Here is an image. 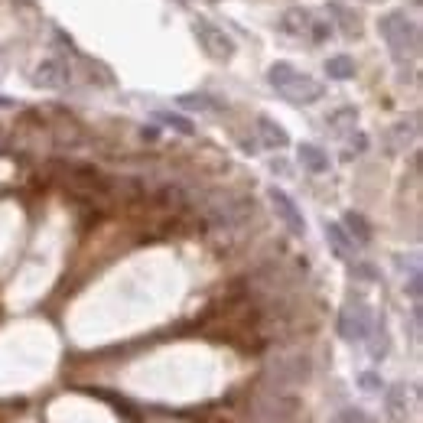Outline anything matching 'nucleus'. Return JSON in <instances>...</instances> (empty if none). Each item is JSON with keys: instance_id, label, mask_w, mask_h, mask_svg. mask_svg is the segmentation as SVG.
<instances>
[{"instance_id": "f257e3e1", "label": "nucleus", "mask_w": 423, "mask_h": 423, "mask_svg": "<svg viewBox=\"0 0 423 423\" xmlns=\"http://www.w3.org/2000/svg\"><path fill=\"white\" fill-rule=\"evenodd\" d=\"M378 29H381V36H385L387 49H391V56L397 62H407V59L417 56V49H420V29H417L414 20H407V13H387V17H381Z\"/></svg>"}, {"instance_id": "c756f323", "label": "nucleus", "mask_w": 423, "mask_h": 423, "mask_svg": "<svg viewBox=\"0 0 423 423\" xmlns=\"http://www.w3.org/2000/svg\"><path fill=\"white\" fill-rule=\"evenodd\" d=\"M368 3H378V0H368Z\"/></svg>"}, {"instance_id": "1a4fd4ad", "label": "nucleus", "mask_w": 423, "mask_h": 423, "mask_svg": "<svg viewBox=\"0 0 423 423\" xmlns=\"http://www.w3.org/2000/svg\"><path fill=\"white\" fill-rule=\"evenodd\" d=\"M310 27H313V13L303 7H293L280 17V33H290V36H303V33H310Z\"/></svg>"}, {"instance_id": "a211bd4d", "label": "nucleus", "mask_w": 423, "mask_h": 423, "mask_svg": "<svg viewBox=\"0 0 423 423\" xmlns=\"http://www.w3.org/2000/svg\"><path fill=\"white\" fill-rule=\"evenodd\" d=\"M52 137H56L59 143H69V147H76V143L82 141V127H78L72 117H62V121L52 127Z\"/></svg>"}, {"instance_id": "412c9836", "label": "nucleus", "mask_w": 423, "mask_h": 423, "mask_svg": "<svg viewBox=\"0 0 423 423\" xmlns=\"http://www.w3.org/2000/svg\"><path fill=\"white\" fill-rule=\"evenodd\" d=\"M157 121L166 124V127H173V131H179V134H192V131H196L189 117H182V114H173V111H157Z\"/></svg>"}, {"instance_id": "7ed1b4c3", "label": "nucleus", "mask_w": 423, "mask_h": 423, "mask_svg": "<svg viewBox=\"0 0 423 423\" xmlns=\"http://www.w3.org/2000/svg\"><path fill=\"white\" fill-rule=\"evenodd\" d=\"M251 212H254V202L238 199V196H228V192H215V196L206 202L208 222L218 225V228H238Z\"/></svg>"}, {"instance_id": "c85d7f7f", "label": "nucleus", "mask_w": 423, "mask_h": 423, "mask_svg": "<svg viewBox=\"0 0 423 423\" xmlns=\"http://www.w3.org/2000/svg\"><path fill=\"white\" fill-rule=\"evenodd\" d=\"M20 3H27V7H33V0H20Z\"/></svg>"}, {"instance_id": "4468645a", "label": "nucleus", "mask_w": 423, "mask_h": 423, "mask_svg": "<svg viewBox=\"0 0 423 423\" xmlns=\"http://www.w3.org/2000/svg\"><path fill=\"white\" fill-rule=\"evenodd\" d=\"M368 348H371V358H385L387 348H391V338H387V326H385V316L375 320L371 332H368Z\"/></svg>"}, {"instance_id": "f8f14e48", "label": "nucleus", "mask_w": 423, "mask_h": 423, "mask_svg": "<svg viewBox=\"0 0 423 423\" xmlns=\"http://www.w3.org/2000/svg\"><path fill=\"white\" fill-rule=\"evenodd\" d=\"M329 10H332V20L338 23V29H342L345 36H352V39L361 36V20H358L355 13H352V10L345 7V3H336V0H332Z\"/></svg>"}, {"instance_id": "2eb2a0df", "label": "nucleus", "mask_w": 423, "mask_h": 423, "mask_svg": "<svg viewBox=\"0 0 423 423\" xmlns=\"http://www.w3.org/2000/svg\"><path fill=\"white\" fill-rule=\"evenodd\" d=\"M342 222H345L342 228L352 235V241H355V245H368V241H371V228H368V222L358 215V212H345V218H342Z\"/></svg>"}, {"instance_id": "0eeeda50", "label": "nucleus", "mask_w": 423, "mask_h": 423, "mask_svg": "<svg viewBox=\"0 0 423 423\" xmlns=\"http://www.w3.org/2000/svg\"><path fill=\"white\" fill-rule=\"evenodd\" d=\"M33 85L36 88H66L72 85V69L62 62V59H43L36 69H33Z\"/></svg>"}, {"instance_id": "5701e85b", "label": "nucleus", "mask_w": 423, "mask_h": 423, "mask_svg": "<svg viewBox=\"0 0 423 423\" xmlns=\"http://www.w3.org/2000/svg\"><path fill=\"white\" fill-rule=\"evenodd\" d=\"M332 423H368V414L358 410V407H342V410L332 417Z\"/></svg>"}, {"instance_id": "ddd939ff", "label": "nucleus", "mask_w": 423, "mask_h": 423, "mask_svg": "<svg viewBox=\"0 0 423 423\" xmlns=\"http://www.w3.org/2000/svg\"><path fill=\"white\" fill-rule=\"evenodd\" d=\"M300 163H303V169H310V173H326V169H329V157H326L316 143H300Z\"/></svg>"}, {"instance_id": "a878e982", "label": "nucleus", "mask_w": 423, "mask_h": 423, "mask_svg": "<svg viewBox=\"0 0 423 423\" xmlns=\"http://www.w3.org/2000/svg\"><path fill=\"white\" fill-rule=\"evenodd\" d=\"M352 273H355V277H361V280H378V271L371 267V264H355V267H352Z\"/></svg>"}, {"instance_id": "6e6552de", "label": "nucleus", "mask_w": 423, "mask_h": 423, "mask_svg": "<svg viewBox=\"0 0 423 423\" xmlns=\"http://www.w3.org/2000/svg\"><path fill=\"white\" fill-rule=\"evenodd\" d=\"M322 92H326V88H322L316 78L300 76V72H296V78L283 88V98L293 101V104H313V101H320V98H322Z\"/></svg>"}, {"instance_id": "cd10ccee", "label": "nucleus", "mask_w": 423, "mask_h": 423, "mask_svg": "<svg viewBox=\"0 0 423 423\" xmlns=\"http://www.w3.org/2000/svg\"><path fill=\"white\" fill-rule=\"evenodd\" d=\"M352 143H355V150H365V147H368V137H365V134H358V137H352Z\"/></svg>"}, {"instance_id": "dca6fc26", "label": "nucleus", "mask_w": 423, "mask_h": 423, "mask_svg": "<svg viewBox=\"0 0 423 423\" xmlns=\"http://www.w3.org/2000/svg\"><path fill=\"white\" fill-rule=\"evenodd\" d=\"M326 72H329V78H336V82H348V78H355V59L332 56L329 62H326Z\"/></svg>"}, {"instance_id": "aec40b11", "label": "nucleus", "mask_w": 423, "mask_h": 423, "mask_svg": "<svg viewBox=\"0 0 423 423\" xmlns=\"http://www.w3.org/2000/svg\"><path fill=\"white\" fill-rule=\"evenodd\" d=\"M293 78H296V69H293L290 62H277V66H271V72H267V82H271L277 92H283Z\"/></svg>"}, {"instance_id": "9d476101", "label": "nucleus", "mask_w": 423, "mask_h": 423, "mask_svg": "<svg viewBox=\"0 0 423 423\" xmlns=\"http://www.w3.org/2000/svg\"><path fill=\"white\" fill-rule=\"evenodd\" d=\"M257 134H261L264 147H273V150H283V147L290 143L287 131H283L277 121H271V117H257Z\"/></svg>"}, {"instance_id": "4be33fe9", "label": "nucleus", "mask_w": 423, "mask_h": 423, "mask_svg": "<svg viewBox=\"0 0 423 423\" xmlns=\"http://www.w3.org/2000/svg\"><path fill=\"white\" fill-rule=\"evenodd\" d=\"M404 401H407V387L404 385H394L391 391H387V410H391V417L404 414Z\"/></svg>"}, {"instance_id": "423d86ee", "label": "nucleus", "mask_w": 423, "mask_h": 423, "mask_svg": "<svg viewBox=\"0 0 423 423\" xmlns=\"http://www.w3.org/2000/svg\"><path fill=\"white\" fill-rule=\"evenodd\" d=\"M267 196H271V206H273V212L280 215V222L287 228H290V235H306V222H303V215H300V208H296V202H293L283 189H277V186H271L267 189Z\"/></svg>"}, {"instance_id": "6ab92c4d", "label": "nucleus", "mask_w": 423, "mask_h": 423, "mask_svg": "<svg viewBox=\"0 0 423 423\" xmlns=\"http://www.w3.org/2000/svg\"><path fill=\"white\" fill-rule=\"evenodd\" d=\"M355 121H358V111L355 108H338V111H332L329 114V127L336 134H345V131H352V127H355Z\"/></svg>"}, {"instance_id": "393cba45", "label": "nucleus", "mask_w": 423, "mask_h": 423, "mask_svg": "<svg viewBox=\"0 0 423 423\" xmlns=\"http://www.w3.org/2000/svg\"><path fill=\"white\" fill-rule=\"evenodd\" d=\"M358 385L365 387V391H381V387H385V385H381V378H378L375 371H365V375L358 378Z\"/></svg>"}, {"instance_id": "bb28decb", "label": "nucleus", "mask_w": 423, "mask_h": 423, "mask_svg": "<svg viewBox=\"0 0 423 423\" xmlns=\"http://www.w3.org/2000/svg\"><path fill=\"white\" fill-rule=\"evenodd\" d=\"M410 300H420V271H410V283H407Z\"/></svg>"}, {"instance_id": "39448f33", "label": "nucleus", "mask_w": 423, "mask_h": 423, "mask_svg": "<svg viewBox=\"0 0 423 423\" xmlns=\"http://www.w3.org/2000/svg\"><path fill=\"white\" fill-rule=\"evenodd\" d=\"M192 29H196V36H199V46L206 49L212 59H231V56H235V43H231V36H228L225 29H218L215 23H208V20H196Z\"/></svg>"}, {"instance_id": "9b49d317", "label": "nucleus", "mask_w": 423, "mask_h": 423, "mask_svg": "<svg viewBox=\"0 0 423 423\" xmlns=\"http://www.w3.org/2000/svg\"><path fill=\"white\" fill-rule=\"evenodd\" d=\"M326 238H329L332 251H336V257H342V261H348L352 254H355V241H352V235H348L342 225H336V222H329L326 225Z\"/></svg>"}, {"instance_id": "f3484780", "label": "nucleus", "mask_w": 423, "mask_h": 423, "mask_svg": "<svg viewBox=\"0 0 423 423\" xmlns=\"http://www.w3.org/2000/svg\"><path fill=\"white\" fill-rule=\"evenodd\" d=\"M179 108H186V111H218L222 104L212 94L199 92V94H179Z\"/></svg>"}, {"instance_id": "f03ea898", "label": "nucleus", "mask_w": 423, "mask_h": 423, "mask_svg": "<svg viewBox=\"0 0 423 423\" xmlns=\"http://www.w3.org/2000/svg\"><path fill=\"white\" fill-rule=\"evenodd\" d=\"M310 375H313V365L306 355H280V358H273L271 365H267V371H264V378L273 385V391L296 387L303 381H310Z\"/></svg>"}, {"instance_id": "b1692460", "label": "nucleus", "mask_w": 423, "mask_h": 423, "mask_svg": "<svg viewBox=\"0 0 423 423\" xmlns=\"http://www.w3.org/2000/svg\"><path fill=\"white\" fill-rule=\"evenodd\" d=\"M310 36H313V43H326V39L332 36V27H329V23H316V20H313Z\"/></svg>"}, {"instance_id": "20e7f679", "label": "nucleus", "mask_w": 423, "mask_h": 423, "mask_svg": "<svg viewBox=\"0 0 423 423\" xmlns=\"http://www.w3.org/2000/svg\"><path fill=\"white\" fill-rule=\"evenodd\" d=\"M371 326H375V316L368 310V303L361 300L345 303L342 313H338V336L345 338V342H365Z\"/></svg>"}]
</instances>
